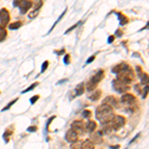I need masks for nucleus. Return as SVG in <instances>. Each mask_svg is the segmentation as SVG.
I'll list each match as a JSON object with an SVG mask.
<instances>
[{"label":"nucleus","instance_id":"obj_1","mask_svg":"<svg viewBox=\"0 0 149 149\" xmlns=\"http://www.w3.org/2000/svg\"><path fill=\"white\" fill-rule=\"evenodd\" d=\"M113 115L114 113L112 107L105 104V103H102V105H100L97 109V110H95V117L102 124L109 122L112 119Z\"/></svg>","mask_w":149,"mask_h":149},{"label":"nucleus","instance_id":"obj_2","mask_svg":"<svg viewBox=\"0 0 149 149\" xmlns=\"http://www.w3.org/2000/svg\"><path fill=\"white\" fill-rule=\"evenodd\" d=\"M116 74H117V78H116L117 80L123 81V83H126V84H130L131 81L134 80L133 71H132L130 67L126 64H125V66L123 67V69H122L120 72H118Z\"/></svg>","mask_w":149,"mask_h":149},{"label":"nucleus","instance_id":"obj_3","mask_svg":"<svg viewBox=\"0 0 149 149\" xmlns=\"http://www.w3.org/2000/svg\"><path fill=\"white\" fill-rule=\"evenodd\" d=\"M103 76H104V73H103L102 70H100L97 73H95L92 77V79L88 81V84H86V90L88 92H93V90H95L97 84L103 79Z\"/></svg>","mask_w":149,"mask_h":149},{"label":"nucleus","instance_id":"obj_4","mask_svg":"<svg viewBox=\"0 0 149 149\" xmlns=\"http://www.w3.org/2000/svg\"><path fill=\"white\" fill-rule=\"evenodd\" d=\"M32 0H14L13 5L18 7L21 14H25L32 7Z\"/></svg>","mask_w":149,"mask_h":149},{"label":"nucleus","instance_id":"obj_5","mask_svg":"<svg viewBox=\"0 0 149 149\" xmlns=\"http://www.w3.org/2000/svg\"><path fill=\"white\" fill-rule=\"evenodd\" d=\"M121 102L123 103L125 107H129V109H132L133 110L136 109V98L131 93H125V95H122L121 97Z\"/></svg>","mask_w":149,"mask_h":149},{"label":"nucleus","instance_id":"obj_6","mask_svg":"<svg viewBox=\"0 0 149 149\" xmlns=\"http://www.w3.org/2000/svg\"><path fill=\"white\" fill-rule=\"evenodd\" d=\"M109 124L113 130H118L125 124V118L121 115H113L112 119L109 121Z\"/></svg>","mask_w":149,"mask_h":149},{"label":"nucleus","instance_id":"obj_7","mask_svg":"<svg viewBox=\"0 0 149 149\" xmlns=\"http://www.w3.org/2000/svg\"><path fill=\"white\" fill-rule=\"evenodd\" d=\"M112 88H113V90L115 92L122 93H126L127 91H129L130 86H129V84L123 83V81H121L116 79V80H114L112 81Z\"/></svg>","mask_w":149,"mask_h":149},{"label":"nucleus","instance_id":"obj_8","mask_svg":"<svg viewBox=\"0 0 149 149\" xmlns=\"http://www.w3.org/2000/svg\"><path fill=\"white\" fill-rule=\"evenodd\" d=\"M32 6H33V11L29 14V18L30 19H34L37 17L40 9L43 6V0H36V1H34V3H32Z\"/></svg>","mask_w":149,"mask_h":149},{"label":"nucleus","instance_id":"obj_9","mask_svg":"<svg viewBox=\"0 0 149 149\" xmlns=\"http://www.w3.org/2000/svg\"><path fill=\"white\" fill-rule=\"evenodd\" d=\"M10 21V15L9 12L6 8H2L0 10V23L2 24V26H7Z\"/></svg>","mask_w":149,"mask_h":149},{"label":"nucleus","instance_id":"obj_10","mask_svg":"<svg viewBox=\"0 0 149 149\" xmlns=\"http://www.w3.org/2000/svg\"><path fill=\"white\" fill-rule=\"evenodd\" d=\"M90 140L92 141L93 144H100L102 142V133L100 131L97 132H91Z\"/></svg>","mask_w":149,"mask_h":149},{"label":"nucleus","instance_id":"obj_11","mask_svg":"<svg viewBox=\"0 0 149 149\" xmlns=\"http://www.w3.org/2000/svg\"><path fill=\"white\" fill-rule=\"evenodd\" d=\"M72 129H74L77 133H83L85 131V124L81 120H74L72 123Z\"/></svg>","mask_w":149,"mask_h":149},{"label":"nucleus","instance_id":"obj_12","mask_svg":"<svg viewBox=\"0 0 149 149\" xmlns=\"http://www.w3.org/2000/svg\"><path fill=\"white\" fill-rule=\"evenodd\" d=\"M103 103L113 107V109H117V107H118V100L114 97H112V95H109V97H105L104 100H103Z\"/></svg>","mask_w":149,"mask_h":149},{"label":"nucleus","instance_id":"obj_13","mask_svg":"<svg viewBox=\"0 0 149 149\" xmlns=\"http://www.w3.org/2000/svg\"><path fill=\"white\" fill-rule=\"evenodd\" d=\"M136 71H137V73H138L141 85H143V86L148 85V74L146 73H144V72H142V70H141L140 67H136Z\"/></svg>","mask_w":149,"mask_h":149},{"label":"nucleus","instance_id":"obj_14","mask_svg":"<svg viewBox=\"0 0 149 149\" xmlns=\"http://www.w3.org/2000/svg\"><path fill=\"white\" fill-rule=\"evenodd\" d=\"M66 140L70 143H73L78 140V133L74 129H70L66 133Z\"/></svg>","mask_w":149,"mask_h":149},{"label":"nucleus","instance_id":"obj_15","mask_svg":"<svg viewBox=\"0 0 149 149\" xmlns=\"http://www.w3.org/2000/svg\"><path fill=\"white\" fill-rule=\"evenodd\" d=\"M116 15L119 19V23H120V25H125V24H127L129 22L128 18H127L123 13H121V12H116Z\"/></svg>","mask_w":149,"mask_h":149},{"label":"nucleus","instance_id":"obj_16","mask_svg":"<svg viewBox=\"0 0 149 149\" xmlns=\"http://www.w3.org/2000/svg\"><path fill=\"white\" fill-rule=\"evenodd\" d=\"M97 128V124H95V121L93 120H90L88 123L86 124L85 126V130H86L88 132H92V131H95V129Z\"/></svg>","mask_w":149,"mask_h":149},{"label":"nucleus","instance_id":"obj_17","mask_svg":"<svg viewBox=\"0 0 149 149\" xmlns=\"http://www.w3.org/2000/svg\"><path fill=\"white\" fill-rule=\"evenodd\" d=\"M84 149H93L95 148V144H93L90 139H86L84 142H81V147Z\"/></svg>","mask_w":149,"mask_h":149},{"label":"nucleus","instance_id":"obj_18","mask_svg":"<svg viewBox=\"0 0 149 149\" xmlns=\"http://www.w3.org/2000/svg\"><path fill=\"white\" fill-rule=\"evenodd\" d=\"M100 95H102V92L98 90V91H95V92L92 93L91 95H88V97H90L91 100H93V102H95V100H97L98 98L100 97Z\"/></svg>","mask_w":149,"mask_h":149},{"label":"nucleus","instance_id":"obj_19","mask_svg":"<svg viewBox=\"0 0 149 149\" xmlns=\"http://www.w3.org/2000/svg\"><path fill=\"white\" fill-rule=\"evenodd\" d=\"M85 92V85H84L83 83L79 84L78 86H77L76 90H74V93H76V95H81Z\"/></svg>","mask_w":149,"mask_h":149},{"label":"nucleus","instance_id":"obj_20","mask_svg":"<svg viewBox=\"0 0 149 149\" xmlns=\"http://www.w3.org/2000/svg\"><path fill=\"white\" fill-rule=\"evenodd\" d=\"M6 36H7L6 30L4 29V27H2V26L0 25V42H2V41L5 40L6 39Z\"/></svg>","mask_w":149,"mask_h":149},{"label":"nucleus","instance_id":"obj_21","mask_svg":"<svg viewBox=\"0 0 149 149\" xmlns=\"http://www.w3.org/2000/svg\"><path fill=\"white\" fill-rule=\"evenodd\" d=\"M21 25H22V23H21L20 21H17V22H14V23L9 24L8 27H9V29H10V30H16V29L20 28Z\"/></svg>","mask_w":149,"mask_h":149},{"label":"nucleus","instance_id":"obj_22","mask_svg":"<svg viewBox=\"0 0 149 149\" xmlns=\"http://www.w3.org/2000/svg\"><path fill=\"white\" fill-rule=\"evenodd\" d=\"M125 66V63H121V64H118V65H116V66L114 67L113 69H112V73H114V74H117L118 72H120L122 69H123V67Z\"/></svg>","mask_w":149,"mask_h":149},{"label":"nucleus","instance_id":"obj_23","mask_svg":"<svg viewBox=\"0 0 149 149\" xmlns=\"http://www.w3.org/2000/svg\"><path fill=\"white\" fill-rule=\"evenodd\" d=\"M11 134H12V131L10 130V129H6L5 132L3 133V138H4V140H5L6 143L9 141V137L11 136Z\"/></svg>","mask_w":149,"mask_h":149},{"label":"nucleus","instance_id":"obj_24","mask_svg":"<svg viewBox=\"0 0 149 149\" xmlns=\"http://www.w3.org/2000/svg\"><path fill=\"white\" fill-rule=\"evenodd\" d=\"M66 12H67V8H66V9H65V10H64V12H63V13H62V14H61V16H60V17H59V18H58V19H57V21H56V22H55V23H54V25H53V26H52V28H51V29H50L49 33H50V32H52V30H53V29H54V28H55V26H56V25H57V24H58V23H59V22H60V21H61V20H62V18H63V17H64V15H65V14H66Z\"/></svg>","mask_w":149,"mask_h":149},{"label":"nucleus","instance_id":"obj_25","mask_svg":"<svg viewBox=\"0 0 149 149\" xmlns=\"http://www.w3.org/2000/svg\"><path fill=\"white\" fill-rule=\"evenodd\" d=\"M38 85H39V83H34V84H33V85H32V86H29V88H26V90H25V91H23V92H22V93H26L30 92V91H32V90H33V88H36V86H37Z\"/></svg>","mask_w":149,"mask_h":149},{"label":"nucleus","instance_id":"obj_26","mask_svg":"<svg viewBox=\"0 0 149 149\" xmlns=\"http://www.w3.org/2000/svg\"><path fill=\"white\" fill-rule=\"evenodd\" d=\"M17 100H17V98H16V100H12V102H9V103H8V104H7V105H6V107H4V109H2V111H5V110H7V109H10V107H12V105H13V104H14V103H15L16 102H17Z\"/></svg>","mask_w":149,"mask_h":149},{"label":"nucleus","instance_id":"obj_27","mask_svg":"<svg viewBox=\"0 0 149 149\" xmlns=\"http://www.w3.org/2000/svg\"><path fill=\"white\" fill-rule=\"evenodd\" d=\"M81 141H74L72 144V148H81Z\"/></svg>","mask_w":149,"mask_h":149},{"label":"nucleus","instance_id":"obj_28","mask_svg":"<svg viewBox=\"0 0 149 149\" xmlns=\"http://www.w3.org/2000/svg\"><path fill=\"white\" fill-rule=\"evenodd\" d=\"M48 66H49V62H48V61H45L44 63L42 64V68H41V72H42V73H44V72L47 70Z\"/></svg>","mask_w":149,"mask_h":149},{"label":"nucleus","instance_id":"obj_29","mask_svg":"<svg viewBox=\"0 0 149 149\" xmlns=\"http://www.w3.org/2000/svg\"><path fill=\"white\" fill-rule=\"evenodd\" d=\"M91 115H92V112H91L90 110H85V111H83V116L85 117V118H88V117H91Z\"/></svg>","mask_w":149,"mask_h":149},{"label":"nucleus","instance_id":"obj_30","mask_svg":"<svg viewBox=\"0 0 149 149\" xmlns=\"http://www.w3.org/2000/svg\"><path fill=\"white\" fill-rule=\"evenodd\" d=\"M39 97H40L39 95H34V97H32L30 98V102L33 104V103H35L36 102H37V100H39Z\"/></svg>","mask_w":149,"mask_h":149},{"label":"nucleus","instance_id":"obj_31","mask_svg":"<svg viewBox=\"0 0 149 149\" xmlns=\"http://www.w3.org/2000/svg\"><path fill=\"white\" fill-rule=\"evenodd\" d=\"M78 25H79V23H78V24H74V26H72L71 28H69V30H67L66 32H65V34H68V33H70V32H71V31H73L74 28H77V27H78Z\"/></svg>","mask_w":149,"mask_h":149},{"label":"nucleus","instance_id":"obj_32","mask_svg":"<svg viewBox=\"0 0 149 149\" xmlns=\"http://www.w3.org/2000/svg\"><path fill=\"white\" fill-rule=\"evenodd\" d=\"M147 93H148V85H146L145 88H144V92H143V95H142L143 98H146V97H147Z\"/></svg>","mask_w":149,"mask_h":149},{"label":"nucleus","instance_id":"obj_33","mask_svg":"<svg viewBox=\"0 0 149 149\" xmlns=\"http://www.w3.org/2000/svg\"><path fill=\"white\" fill-rule=\"evenodd\" d=\"M64 62L66 65H69L70 64V55L67 54L66 56H65V59H64Z\"/></svg>","mask_w":149,"mask_h":149},{"label":"nucleus","instance_id":"obj_34","mask_svg":"<svg viewBox=\"0 0 149 149\" xmlns=\"http://www.w3.org/2000/svg\"><path fill=\"white\" fill-rule=\"evenodd\" d=\"M114 37H115V36H113V35L109 36V39H107V43H109V44H111V43L114 41Z\"/></svg>","mask_w":149,"mask_h":149},{"label":"nucleus","instance_id":"obj_35","mask_svg":"<svg viewBox=\"0 0 149 149\" xmlns=\"http://www.w3.org/2000/svg\"><path fill=\"white\" fill-rule=\"evenodd\" d=\"M36 130H37V127H36V126H30V127H28V128H27V131H29V132H31V131L34 132Z\"/></svg>","mask_w":149,"mask_h":149},{"label":"nucleus","instance_id":"obj_36","mask_svg":"<svg viewBox=\"0 0 149 149\" xmlns=\"http://www.w3.org/2000/svg\"><path fill=\"white\" fill-rule=\"evenodd\" d=\"M122 34H123V33H122V31L119 30V29L116 30V32H115V36H117V37H121Z\"/></svg>","mask_w":149,"mask_h":149},{"label":"nucleus","instance_id":"obj_37","mask_svg":"<svg viewBox=\"0 0 149 149\" xmlns=\"http://www.w3.org/2000/svg\"><path fill=\"white\" fill-rule=\"evenodd\" d=\"M95 59V56H92L91 58H88V61H86V64H90V63H92V62H93Z\"/></svg>","mask_w":149,"mask_h":149},{"label":"nucleus","instance_id":"obj_38","mask_svg":"<svg viewBox=\"0 0 149 149\" xmlns=\"http://www.w3.org/2000/svg\"><path fill=\"white\" fill-rule=\"evenodd\" d=\"M66 51H65V49H62L61 51H56V53L58 55H61V54H63V53H65Z\"/></svg>","mask_w":149,"mask_h":149},{"label":"nucleus","instance_id":"obj_39","mask_svg":"<svg viewBox=\"0 0 149 149\" xmlns=\"http://www.w3.org/2000/svg\"><path fill=\"white\" fill-rule=\"evenodd\" d=\"M119 145H114V146H110V148H118Z\"/></svg>","mask_w":149,"mask_h":149}]
</instances>
